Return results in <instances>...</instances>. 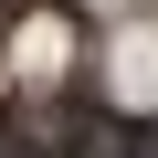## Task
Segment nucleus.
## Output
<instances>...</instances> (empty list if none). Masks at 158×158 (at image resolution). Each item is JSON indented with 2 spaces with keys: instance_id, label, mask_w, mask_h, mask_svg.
I'll return each mask as SVG.
<instances>
[{
  "instance_id": "1",
  "label": "nucleus",
  "mask_w": 158,
  "mask_h": 158,
  "mask_svg": "<svg viewBox=\"0 0 158 158\" xmlns=\"http://www.w3.org/2000/svg\"><path fill=\"white\" fill-rule=\"evenodd\" d=\"M137 158H158V137H148V148H137Z\"/></svg>"
}]
</instances>
